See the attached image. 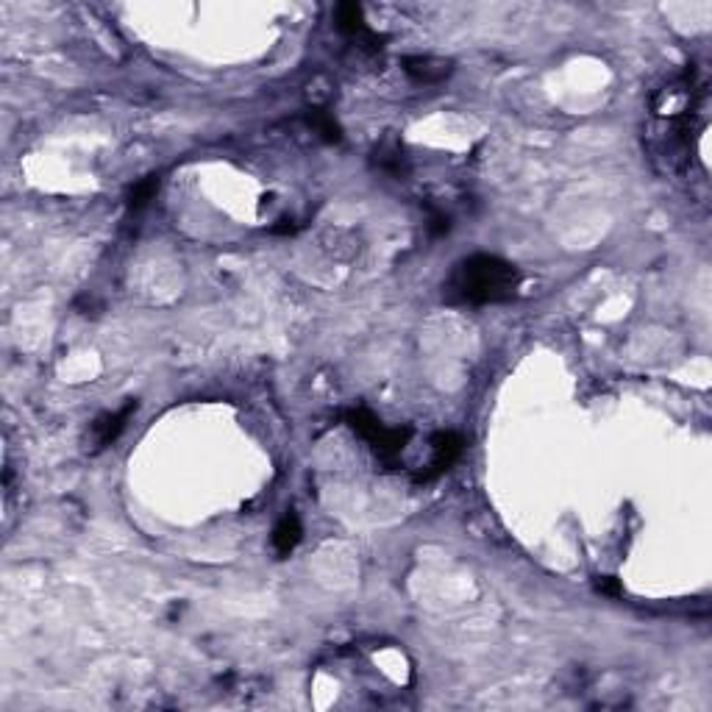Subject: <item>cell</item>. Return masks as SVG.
Returning <instances> with one entry per match:
<instances>
[{
  "instance_id": "cell-1",
  "label": "cell",
  "mask_w": 712,
  "mask_h": 712,
  "mask_svg": "<svg viewBox=\"0 0 712 712\" xmlns=\"http://www.w3.org/2000/svg\"><path fill=\"white\" fill-rule=\"evenodd\" d=\"M520 287V273L512 262L493 254L459 259L443 284V298L454 307L507 304Z\"/></svg>"
},
{
  "instance_id": "cell-2",
  "label": "cell",
  "mask_w": 712,
  "mask_h": 712,
  "mask_svg": "<svg viewBox=\"0 0 712 712\" xmlns=\"http://www.w3.org/2000/svg\"><path fill=\"white\" fill-rule=\"evenodd\" d=\"M462 451H465L462 434H456V431H438L431 438V459L426 462V468L415 476V481H434V479H440L443 473H448L459 462Z\"/></svg>"
},
{
  "instance_id": "cell-3",
  "label": "cell",
  "mask_w": 712,
  "mask_h": 712,
  "mask_svg": "<svg viewBox=\"0 0 712 712\" xmlns=\"http://www.w3.org/2000/svg\"><path fill=\"white\" fill-rule=\"evenodd\" d=\"M134 412H136V401H128L123 409L101 415L95 423L89 426V451H103L106 446H111L114 440H118Z\"/></svg>"
},
{
  "instance_id": "cell-4",
  "label": "cell",
  "mask_w": 712,
  "mask_h": 712,
  "mask_svg": "<svg viewBox=\"0 0 712 712\" xmlns=\"http://www.w3.org/2000/svg\"><path fill=\"white\" fill-rule=\"evenodd\" d=\"M337 29L348 39H354L356 45H364V48H371V51L381 48V37L371 31V26L364 22L362 6H356V4L337 6Z\"/></svg>"
},
{
  "instance_id": "cell-5",
  "label": "cell",
  "mask_w": 712,
  "mask_h": 712,
  "mask_svg": "<svg viewBox=\"0 0 712 712\" xmlns=\"http://www.w3.org/2000/svg\"><path fill=\"white\" fill-rule=\"evenodd\" d=\"M404 73L418 84H440L454 73V64L438 56H406Z\"/></svg>"
},
{
  "instance_id": "cell-6",
  "label": "cell",
  "mask_w": 712,
  "mask_h": 712,
  "mask_svg": "<svg viewBox=\"0 0 712 712\" xmlns=\"http://www.w3.org/2000/svg\"><path fill=\"white\" fill-rule=\"evenodd\" d=\"M304 537V526L301 520H298V515L290 510L279 523H275V529H273V548H275V554L279 557H290L295 545L301 543Z\"/></svg>"
},
{
  "instance_id": "cell-7",
  "label": "cell",
  "mask_w": 712,
  "mask_h": 712,
  "mask_svg": "<svg viewBox=\"0 0 712 712\" xmlns=\"http://www.w3.org/2000/svg\"><path fill=\"white\" fill-rule=\"evenodd\" d=\"M159 192V176H145L134 184V187L128 190L126 195V206H128V212H143L145 206L156 198Z\"/></svg>"
},
{
  "instance_id": "cell-8",
  "label": "cell",
  "mask_w": 712,
  "mask_h": 712,
  "mask_svg": "<svg viewBox=\"0 0 712 712\" xmlns=\"http://www.w3.org/2000/svg\"><path fill=\"white\" fill-rule=\"evenodd\" d=\"M307 123H309V128L315 131V134H320L323 136L326 143H340L342 140V128H340V123L331 118V114L326 111V109H309L307 111Z\"/></svg>"
},
{
  "instance_id": "cell-9",
  "label": "cell",
  "mask_w": 712,
  "mask_h": 712,
  "mask_svg": "<svg viewBox=\"0 0 712 712\" xmlns=\"http://www.w3.org/2000/svg\"><path fill=\"white\" fill-rule=\"evenodd\" d=\"M376 165H379V170H384L389 176H401L406 170L401 148H379L376 151Z\"/></svg>"
},
{
  "instance_id": "cell-10",
  "label": "cell",
  "mask_w": 712,
  "mask_h": 712,
  "mask_svg": "<svg viewBox=\"0 0 712 712\" xmlns=\"http://www.w3.org/2000/svg\"><path fill=\"white\" fill-rule=\"evenodd\" d=\"M448 228H451L448 215H443V212H431V215H429V232H431V237H443V234H448Z\"/></svg>"
},
{
  "instance_id": "cell-11",
  "label": "cell",
  "mask_w": 712,
  "mask_h": 712,
  "mask_svg": "<svg viewBox=\"0 0 712 712\" xmlns=\"http://www.w3.org/2000/svg\"><path fill=\"white\" fill-rule=\"evenodd\" d=\"M595 590L604 593V595H612V599L624 595V587H621V582H618L615 577H602L599 582H595Z\"/></svg>"
}]
</instances>
